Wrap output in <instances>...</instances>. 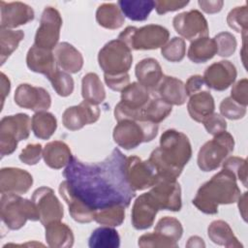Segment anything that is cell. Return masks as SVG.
<instances>
[{"instance_id": "47", "label": "cell", "mask_w": 248, "mask_h": 248, "mask_svg": "<svg viewBox=\"0 0 248 248\" xmlns=\"http://www.w3.org/2000/svg\"><path fill=\"white\" fill-rule=\"evenodd\" d=\"M246 108L237 102H235L232 98L227 97L225 98L219 107L220 113L225 118L231 119V120H237L241 119L246 114Z\"/></svg>"}, {"instance_id": "17", "label": "cell", "mask_w": 248, "mask_h": 248, "mask_svg": "<svg viewBox=\"0 0 248 248\" xmlns=\"http://www.w3.org/2000/svg\"><path fill=\"white\" fill-rule=\"evenodd\" d=\"M100 108L86 101H82L78 106L69 107L62 114V122L66 129L78 131L85 125L93 124L100 117Z\"/></svg>"}, {"instance_id": "25", "label": "cell", "mask_w": 248, "mask_h": 248, "mask_svg": "<svg viewBox=\"0 0 248 248\" xmlns=\"http://www.w3.org/2000/svg\"><path fill=\"white\" fill-rule=\"evenodd\" d=\"M54 56L58 68L69 74L78 73L83 66V57L73 45L62 42L54 48Z\"/></svg>"}, {"instance_id": "5", "label": "cell", "mask_w": 248, "mask_h": 248, "mask_svg": "<svg viewBox=\"0 0 248 248\" xmlns=\"http://www.w3.org/2000/svg\"><path fill=\"white\" fill-rule=\"evenodd\" d=\"M0 211L3 223L10 230L21 229L27 220L39 221V213L34 202L16 194H2Z\"/></svg>"}, {"instance_id": "13", "label": "cell", "mask_w": 248, "mask_h": 248, "mask_svg": "<svg viewBox=\"0 0 248 248\" xmlns=\"http://www.w3.org/2000/svg\"><path fill=\"white\" fill-rule=\"evenodd\" d=\"M125 173L128 183L135 191L151 188L158 180V175L148 160L142 161L138 156L126 158Z\"/></svg>"}, {"instance_id": "41", "label": "cell", "mask_w": 248, "mask_h": 248, "mask_svg": "<svg viewBox=\"0 0 248 248\" xmlns=\"http://www.w3.org/2000/svg\"><path fill=\"white\" fill-rule=\"evenodd\" d=\"M47 78L50 81L52 88L59 96L68 97L73 93L75 82L69 73L58 69Z\"/></svg>"}, {"instance_id": "1", "label": "cell", "mask_w": 248, "mask_h": 248, "mask_svg": "<svg viewBox=\"0 0 248 248\" xmlns=\"http://www.w3.org/2000/svg\"><path fill=\"white\" fill-rule=\"evenodd\" d=\"M126 158L116 147L99 163L88 164L73 157L63 176L73 193L94 210L112 205L128 207L136 191L126 178Z\"/></svg>"}, {"instance_id": "49", "label": "cell", "mask_w": 248, "mask_h": 248, "mask_svg": "<svg viewBox=\"0 0 248 248\" xmlns=\"http://www.w3.org/2000/svg\"><path fill=\"white\" fill-rule=\"evenodd\" d=\"M207 131L208 134L215 136L218 135L227 129V122L225 118L219 113H211L206 116L202 122Z\"/></svg>"}, {"instance_id": "28", "label": "cell", "mask_w": 248, "mask_h": 248, "mask_svg": "<svg viewBox=\"0 0 248 248\" xmlns=\"http://www.w3.org/2000/svg\"><path fill=\"white\" fill-rule=\"evenodd\" d=\"M214 108V99L208 90H203L190 96L187 104L190 117L200 123H202L206 116L213 113Z\"/></svg>"}, {"instance_id": "14", "label": "cell", "mask_w": 248, "mask_h": 248, "mask_svg": "<svg viewBox=\"0 0 248 248\" xmlns=\"http://www.w3.org/2000/svg\"><path fill=\"white\" fill-rule=\"evenodd\" d=\"M172 25L181 37L191 42L199 38L208 37L207 20L198 10H191L176 15L172 19Z\"/></svg>"}, {"instance_id": "38", "label": "cell", "mask_w": 248, "mask_h": 248, "mask_svg": "<svg viewBox=\"0 0 248 248\" xmlns=\"http://www.w3.org/2000/svg\"><path fill=\"white\" fill-rule=\"evenodd\" d=\"M172 110V107L160 99L159 97L154 96L150 98L146 106L142 110L141 118L152 123L159 124L164 119H166Z\"/></svg>"}, {"instance_id": "9", "label": "cell", "mask_w": 248, "mask_h": 248, "mask_svg": "<svg viewBox=\"0 0 248 248\" xmlns=\"http://www.w3.org/2000/svg\"><path fill=\"white\" fill-rule=\"evenodd\" d=\"M98 62L106 75L126 74L133 63L132 50L119 39L109 41L100 49Z\"/></svg>"}, {"instance_id": "20", "label": "cell", "mask_w": 248, "mask_h": 248, "mask_svg": "<svg viewBox=\"0 0 248 248\" xmlns=\"http://www.w3.org/2000/svg\"><path fill=\"white\" fill-rule=\"evenodd\" d=\"M1 28L12 29L32 21L35 17L34 10L23 2H0Z\"/></svg>"}, {"instance_id": "39", "label": "cell", "mask_w": 248, "mask_h": 248, "mask_svg": "<svg viewBox=\"0 0 248 248\" xmlns=\"http://www.w3.org/2000/svg\"><path fill=\"white\" fill-rule=\"evenodd\" d=\"M125 206L112 205L98 209L94 214V221L108 227H118L125 220Z\"/></svg>"}, {"instance_id": "27", "label": "cell", "mask_w": 248, "mask_h": 248, "mask_svg": "<svg viewBox=\"0 0 248 248\" xmlns=\"http://www.w3.org/2000/svg\"><path fill=\"white\" fill-rule=\"evenodd\" d=\"M43 158L47 167L59 170L71 162L73 155L68 144L61 140H53L45 145Z\"/></svg>"}, {"instance_id": "54", "label": "cell", "mask_w": 248, "mask_h": 248, "mask_svg": "<svg viewBox=\"0 0 248 248\" xmlns=\"http://www.w3.org/2000/svg\"><path fill=\"white\" fill-rule=\"evenodd\" d=\"M198 4L204 13H206V14H216V13H219L222 10L223 5H224V1H221V0H215V1L200 0V1H198Z\"/></svg>"}, {"instance_id": "7", "label": "cell", "mask_w": 248, "mask_h": 248, "mask_svg": "<svg viewBox=\"0 0 248 248\" xmlns=\"http://www.w3.org/2000/svg\"><path fill=\"white\" fill-rule=\"evenodd\" d=\"M233 137L224 131L206 141L199 150L198 166L202 171H211L217 170L227 157L233 151Z\"/></svg>"}, {"instance_id": "50", "label": "cell", "mask_w": 248, "mask_h": 248, "mask_svg": "<svg viewBox=\"0 0 248 248\" xmlns=\"http://www.w3.org/2000/svg\"><path fill=\"white\" fill-rule=\"evenodd\" d=\"M231 98L238 104L247 107L248 105V79L242 78L235 82L231 90Z\"/></svg>"}, {"instance_id": "26", "label": "cell", "mask_w": 248, "mask_h": 248, "mask_svg": "<svg viewBox=\"0 0 248 248\" xmlns=\"http://www.w3.org/2000/svg\"><path fill=\"white\" fill-rule=\"evenodd\" d=\"M135 75L138 82L153 92L162 78L163 70L159 62L154 58H144L135 67Z\"/></svg>"}, {"instance_id": "42", "label": "cell", "mask_w": 248, "mask_h": 248, "mask_svg": "<svg viewBox=\"0 0 248 248\" xmlns=\"http://www.w3.org/2000/svg\"><path fill=\"white\" fill-rule=\"evenodd\" d=\"M161 54L170 62H180L186 54V44L184 39L173 37L161 47Z\"/></svg>"}, {"instance_id": "37", "label": "cell", "mask_w": 248, "mask_h": 248, "mask_svg": "<svg viewBox=\"0 0 248 248\" xmlns=\"http://www.w3.org/2000/svg\"><path fill=\"white\" fill-rule=\"evenodd\" d=\"M24 39L22 30L0 28V62L3 65Z\"/></svg>"}, {"instance_id": "11", "label": "cell", "mask_w": 248, "mask_h": 248, "mask_svg": "<svg viewBox=\"0 0 248 248\" xmlns=\"http://www.w3.org/2000/svg\"><path fill=\"white\" fill-rule=\"evenodd\" d=\"M63 20L60 13L53 7H46L42 13L40 25L35 34L34 45L52 50L58 45Z\"/></svg>"}, {"instance_id": "10", "label": "cell", "mask_w": 248, "mask_h": 248, "mask_svg": "<svg viewBox=\"0 0 248 248\" xmlns=\"http://www.w3.org/2000/svg\"><path fill=\"white\" fill-rule=\"evenodd\" d=\"M150 100V91L139 82L129 83L121 91V101L114 108V118L142 120V110Z\"/></svg>"}, {"instance_id": "56", "label": "cell", "mask_w": 248, "mask_h": 248, "mask_svg": "<svg viewBox=\"0 0 248 248\" xmlns=\"http://www.w3.org/2000/svg\"><path fill=\"white\" fill-rule=\"evenodd\" d=\"M247 192H244L243 194L240 195V197L237 200L239 212L245 222L247 221Z\"/></svg>"}, {"instance_id": "3", "label": "cell", "mask_w": 248, "mask_h": 248, "mask_svg": "<svg viewBox=\"0 0 248 248\" xmlns=\"http://www.w3.org/2000/svg\"><path fill=\"white\" fill-rule=\"evenodd\" d=\"M240 195L235 175L222 169L199 188L192 203L202 213L213 215L218 213L220 204L236 202Z\"/></svg>"}, {"instance_id": "44", "label": "cell", "mask_w": 248, "mask_h": 248, "mask_svg": "<svg viewBox=\"0 0 248 248\" xmlns=\"http://www.w3.org/2000/svg\"><path fill=\"white\" fill-rule=\"evenodd\" d=\"M138 245L141 248H177L178 243L164 236L163 234L153 232L144 233L139 237Z\"/></svg>"}, {"instance_id": "8", "label": "cell", "mask_w": 248, "mask_h": 248, "mask_svg": "<svg viewBox=\"0 0 248 248\" xmlns=\"http://www.w3.org/2000/svg\"><path fill=\"white\" fill-rule=\"evenodd\" d=\"M31 119L26 113L4 116L0 121V154L11 155L17 147V142L28 139Z\"/></svg>"}, {"instance_id": "52", "label": "cell", "mask_w": 248, "mask_h": 248, "mask_svg": "<svg viewBox=\"0 0 248 248\" xmlns=\"http://www.w3.org/2000/svg\"><path fill=\"white\" fill-rule=\"evenodd\" d=\"M106 84L113 91H122L130 83V76L128 73L117 76H109L104 74Z\"/></svg>"}, {"instance_id": "51", "label": "cell", "mask_w": 248, "mask_h": 248, "mask_svg": "<svg viewBox=\"0 0 248 248\" xmlns=\"http://www.w3.org/2000/svg\"><path fill=\"white\" fill-rule=\"evenodd\" d=\"M189 1L182 0H158L155 1V9L158 15H164L168 12H174L187 6Z\"/></svg>"}, {"instance_id": "18", "label": "cell", "mask_w": 248, "mask_h": 248, "mask_svg": "<svg viewBox=\"0 0 248 248\" xmlns=\"http://www.w3.org/2000/svg\"><path fill=\"white\" fill-rule=\"evenodd\" d=\"M236 76L235 66L229 60H221L209 65L202 78L207 88L224 91L234 82Z\"/></svg>"}, {"instance_id": "15", "label": "cell", "mask_w": 248, "mask_h": 248, "mask_svg": "<svg viewBox=\"0 0 248 248\" xmlns=\"http://www.w3.org/2000/svg\"><path fill=\"white\" fill-rule=\"evenodd\" d=\"M32 201L36 204L39 221L42 225L46 226L51 222L60 221L63 218V205L51 188L43 186L36 189L32 195Z\"/></svg>"}, {"instance_id": "34", "label": "cell", "mask_w": 248, "mask_h": 248, "mask_svg": "<svg viewBox=\"0 0 248 248\" xmlns=\"http://www.w3.org/2000/svg\"><path fill=\"white\" fill-rule=\"evenodd\" d=\"M217 54L216 44L208 37L199 38L191 42L187 56L194 63H205Z\"/></svg>"}, {"instance_id": "16", "label": "cell", "mask_w": 248, "mask_h": 248, "mask_svg": "<svg viewBox=\"0 0 248 248\" xmlns=\"http://www.w3.org/2000/svg\"><path fill=\"white\" fill-rule=\"evenodd\" d=\"M14 99L18 107L35 112L46 111L51 106V97L45 88L28 83H22L16 87Z\"/></svg>"}, {"instance_id": "19", "label": "cell", "mask_w": 248, "mask_h": 248, "mask_svg": "<svg viewBox=\"0 0 248 248\" xmlns=\"http://www.w3.org/2000/svg\"><path fill=\"white\" fill-rule=\"evenodd\" d=\"M33 185L32 175L19 168H2L0 170L1 194L22 195L29 191Z\"/></svg>"}, {"instance_id": "48", "label": "cell", "mask_w": 248, "mask_h": 248, "mask_svg": "<svg viewBox=\"0 0 248 248\" xmlns=\"http://www.w3.org/2000/svg\"><path fill=\"white\" fill-rule=\"evenodd\" d=\"M43 157V147L40 143L27 144L19 154V160L29 166L36 165Z\"/></svg>"}, {"instance_id": "4", "label": "cell", "mask_w": 248, "mask_h": 248, "mask_svg": "<svg viewBox=\"0 0 248 248\" xmlns=\"http://www.w3.org/2000/svg\"><path fill=\"white\" fill-rule=\"evenodd\" d=\"M158 128V124L146 120L123 119L114 127L112 138L117 145L130 150L151 141L157 136Z\"/></svg>"}, {"instance_id": "31", "label": "cell", "mask_w": 248, "mask_h": 248, "mask_svg": "<svg viewBox=\"0 0 248 248\" xmlns=\"http://www.w3.org/2000/svg\"><path fill=\"white\" fill-rule=\"evenodd\" d=\"M124 16L134 21L147 19L151 11L155 8L153 0H120L117 2Z\"/></svg>"}, {"instance_id": "23", "label": "cell", "mask_w": 248, "mask_h": 248, "mask_svg": "<svg viewBox=\"0 0 248 248\" xmlns=\"http://www.w3.org/2000/svg\"><path fill=\"white\" fill-rule=\"evenodd\" d=\"M26 65L30 71L45 75L46 78L59 69L52 50L35 45L29 48L26 54Z\"/></svg>"}, {"instance_id": "35", "label": "cell", "mask_w": 248, "mask_h": 248, "mask_svg": "<svg viewBox=\"0 0 248 248\" xmlns=\"http://www.w3.org/2000/svg\"><path fill=\"white\" fill-rule=\"evenodd\" d=\"M31 128L38 139L48 140L56 131L57 119L51 112L38 111L31 118Z\"/></svg>"}, {"instance_id": "55", "label": "cell", "mask_w": 248, "mask_h": 248, "mask_svg": "<svg viewBox=\"0 0 248 248\" xmlns=\"http://www.w3.org/2000/svg\"><path fill=\"white\" fill-rule=\"evenodd\" d=\"M0 78H1L0 83H1V102H2L1 108H3L5 98L9 95L10 90H11V82H10L9 78L4 73H1Z\"/></svg>"}, {"instance_id": "2", "label": "cell", "mask_w": 248, "mask_h": 248, "mask_svg": "<svg viewBox=\"0 0 248 248\" xmlns=\"http://www.w3.org/2000/svg\"><path fill=\"white\" fill-rule=\"evenodd\" d=\"M192 157L189 138L174 129L166 130L160 137V145L148 159L154 168L158 179L176 180Z\"/></svg>"}, {"instance_id": "40", "label": "cell", "mask_w": 248, "mask_h": 248, "mask_svg": "<svg viewBox=\"0 0 248 248\" xmlns=\"http://www.w3.org/2000/svg\"><path fill=\"white\" fill-rule=\"evenodd\" d=\"M154 232H159L164 236L171 239L172 241L178 243V240L183 234V227L180 221L176 218L165 216L158 221Z\"/></svg>"}, {"instance_id": "24", "label": "cell", "mask_w": 248, "mask_h": 248, "mask_svg": "<svg viewBox=\"0 0 248 248\" xmlns=\"http://www.w3.org/2000/svg\"><path fill=\"white\" fill-rule=\"evenodd\" d=\"M152 94L170 106H182L185 104L187 98L183 81L170 76H164Z\"/></svg>"}, {"instance_id": "43", "label": "cell", "mask_w": 248, "mask_h": 248, "mask_svg": "<svg viewBox=\"0 0 248 248\" xmlns=\"http://www.w3.org/2000/svg\"><path fill=\"white\" fill-rule=\"evenodd\" d=\"M248 9L246 5L235 7L227 16L228 25L237 33L247 35L248 30Z\"/></svg>"}, {"instance_id": "22", "label": "cell", "mask_w": 248, "mask_h": 248, "mask_svg": "<svg viewBox=\"0 0 248 248\" xmlns=\"http://www.w3.org/2000/svg\"><path fill=\"white\" fill-rule=\"evenodd\" d=\"M59 194L68 204L70 215L76 222L85 224L94 220V214L96 210L89 207L84 202H82L73 193L67 180L60 183Z\"/></svg>"}, {"instance_id": "36", "label": "cell", "mask_w": 248, "mask_h": 248, "mask_svg": "<svg viewBox=\"0 0 248 248\" xmlns=\"http://www.w3.org/2000/svg\"><path fill=\"white\" fill-rule=\"evenodd\" d=\"M90 248H118L120 246V236L113 228L104 226L95 229L89 239Z\"/></svg>"}, {"instance_id": "33", "label": "cell", "mask_w": 248, "mask_h": 248, "mask_svg": "<svg viewBox=\"0 0 248 248\" xmlns=\"http://www.w3.org/2000/svg\"><path fill=\"white\" fill-rule=\"evenodd\" d=\"M81 95L84 101L96 106L106 99L105 87L97 74L88 73L83 76L81 80Z\"/></svg>"}, {"instance_id": "46", "label": "cell", "mask_w": 248, "mask_h": 248, "mask_svg": "<svg viewBox=\"0 0 248 248\" xmlns=\"http://www.w3.org/2000/svg\"><path fill=\"white\" fill-rule=\"evenodd\" d=\"M223 169L232 171L236 179H239L244 187H247V161L244 158L232 156L227 158L223 164Z\"/></svg>"}, {"instance_id": "21", "label": "cell", "mask_w": 248, "mask_h": 248, "mask_svg": "<svg viewBox=\"0 0 248 248\" xmlns=\"http://www.w3.org/2000/svg\"><path fill=\"white\" fill-rule=\"evenodd\" d=\"M159 208L150 198L148 192L136 199L132 207L131 221L136 230H146L152 227Z\"/></svg>"}, {"instance_id": "32", "label": "cell", "mask_w": 248, "mask_h": 248, "mask_svg": "<svg viewBox=\"0 0 248 248\" xmlns=\"http://www.w3.org/2000/svg\"><path fill=\"white\" fill-rule=\"evenodd\" d=\"M96 20L100 26L114 30L123 25L125 16L118 5L114 3H104L96 11Z\"/></svg>"}, {"instance_id": "45", "label": "cell", "mask_w": 248, "mask_h": 248, "mask_svg": "<svg viewBox=\"0 0 248 248\" xmlns=\"http://www.w3.org/2000/svg\"><path fill=\"white\" fill-rule=\"evenodd\" d=\"M216 47L217 54L222 57H229L232 55L236 49V39L230 32H220L213 38Z\"/></svg>"}, {"instance_id": "6", "label": "cell", "mask_w": 248, "mask_h": 248, "mask_svg": "<svg viewBox=\"0 0 248 248\" xmlns=\"http://www.w3.org/2000/svg\"><path fill=\"white\" fill-rule=\"evenodd\" d=\"M169 30L159 24H148L137 28L126 27L118 36L131 50H150L162 47L169 40Z\"/></svg>"}, {"instance_id": "29", "label": "cell", "mask_w": 248, "mask_h": 248, "mask_svg": "<svg viewBox=\"0 0 248 248\" xmlns=\"http://www.w3.org/2000/svg\"><path fill=\"white\" fill-rule=\"evenodd\" d=\"M44 227L46 229V240L49 247L69 248L74 245V233L68 225L54 221Z\"/></svg>"}, {"instance_id": "53", "label": "cell", "mask_w": 248, "mask_h": 248, "mask_svg": "<svg viewBox=\"0 0 248 248\" xmlns=\"http://www.w3.org/2000/svg\"><path fill=\"white\" fill-rule=\"evenodd\" d=\"M184 85H185V91L187 96H192L198 92L207 90V86L203 80V78L200 75L191 76L187 79L186 84Z\"/></svg>"}, {"instance_id": "12", "label": "cell", "mask_w": 248, "mask_h": 248, "mask_svg": "<svg viewBox=\"0 0 248 248\" xmlns=\"http://www.w3.org/2000/svg\"><path fill=\"white\" fill-rule=\"evenodd\" d=\"M148 194L159 210L179 211L182 207L181 188L176 180L160 178Z\"/></svg>"}, {"instance_id": "57", "label": "cell", "mask_w": 248, "mask_h": 248, "mask_svg": "<svg viewBox=\"0 0 248 248\" xmlns=\"http://www.w3.org/2000/svg\"><path fill=\"white\" fill-rule=\"evenodd\" d=\"M187 247H204L205 244L203 242V239L195 235V236H191L188 239V242L186 243Z\"/></svg>"}, {"instance_id": "30", "label": "cell", "mask_w": 248, "mask_h": 248, "mask_svg": "<svg viewBox=\"0 0 248 248\" xmlns=\"http://www.w3.org/2000/svg\"><path fill=\"white\" fill-rule=\"evenodd\" d=\"M207 234L209 239L217 245L229 248L242 247V244L233 234L230 225L223 220H215L211 222L207 228Z\"/></svg>"}]
</instances>
